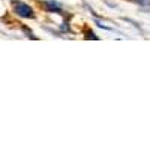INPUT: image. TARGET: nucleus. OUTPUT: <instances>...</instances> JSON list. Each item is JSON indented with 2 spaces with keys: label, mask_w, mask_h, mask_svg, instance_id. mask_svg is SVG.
<instances>
[{
  "label": "nucleus",
  "mask_w": 150,
  "mask_h": 150,
  "mask_svg": "<svg viewBox=\"0 0 150 150\" xmlns=\"http://www.w3.org/2000/svg\"><path fill=\"white\" fill-rule=\"evenodd\" d=\"M134 2L141 6H150V0H134Z\"/></svg>",
  "instance_id": "nucleus-3"
},
{
  "label": "nucleus",
  "mask_w": 150,
  "mask_h": 150,
  "mask_svg": "<svg viewBox=\"0 0 150 150\" xmlns=\"http://www.w3.org/2000/svg\"><path fill=\"white\" fill-rule=\"evenodd\" d=\"M45 8L50 11V12H57V14H60L62 12V8L59 3L53 2V0H48V2H45Z\"/></svg>",
  "instance_id": "nucleus-2"
},
{
  "label": "nucleus",
  "mask_w": 150,
  "mask_h": 150,
  "mask_svg": "<svg viewBox=\"0 0 150 150\" xmlns=\"http://www.w3.org/2000/svg\"><path fill=\"white\" fill-rule=\"evenodd\" d=\"M15 12H17V15H20L23 18H33L35 17L33 9L27 3H23V2H18L15 5Z\"/></svg>",
  "instance_id": "nucleus-1"
}]
</instances>
